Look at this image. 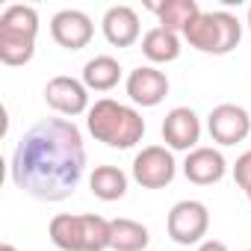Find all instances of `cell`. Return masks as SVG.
<instances>
[{"instance_id":"6da1fadb","label":"cell","mask_w":251,"mask_h":251,"mask_svg":"<svg viewBox=\"0 0 251 251\" xmlns=\"http://www.w3.org/2000/svg\"><path fill=\"white\" fill-rule=\"evenodd\" d=\"M86 172L83 133L68 118H45L21 136L12 154V183L39 201H65Z\"/></svg>"},{"instance_id":"7a4b0ae2","label":"cell","mask_w":251,"mask_h":251,"mask_svg":"<svg viewBox=\"0 0 251 251\" xmlns=\"http://www.w3.org/2000/svg\"><path fill=\"white\" fill-rule=\"evenodd\" d=\"M86 124H89V133L109 145V148H121V151H127L133 148L136 142H142L145 136V118L127 106V103H118L112 98H100L95 100V106L86 112Z\"/></svg>"},{"instance_id":"3957f363","label":"cell","mask_w":251,"mask_h":251,"mask_svg":"<svg viewBox=\"0 0 251 251\" xmlns=\"http://www.w3.org/2000/svg\"><path fill=\"white\" fill-rule=\"evenodd\" d=\"M48 236L59 251H106L112 245V225L98 213H59L50 219Z\"/></svg>"},{"instance_id":"277c9868","label":"cell","mask_w":251,"mask_h":251,"mask_svg":"<svg viewBox=\"0 0 251 251\" xmlns=\"http://www.w3.org/2000/svg\"><path fill=\"white\" fill-rule=\"evenodd\" d=\"M39 36V12L33 6L15 3L0 15V62L3 65H27L36 53Z\"/></svg>"},{"instance_id":"5b68a950","label":"cell","mask_w":251,"mask_h":251,"mask_svg":"<svg viewBox=\"0 0 251 251\" xmlns=\"http://www.w3.org/2000/svg\"><path fill=\"white\" fill-rule=\"evenodd\" d=\"M183 39L189 42V48L201 50V53H213V56H225L230 53L239 39H242V24L236 15L216 9V12H201L186 30Z\"/></svg>"},{"instance_id":"8992f818","label":"cell","mask_w":251,"mask_h":251,"mask_svg":"<svg viewBox=\"0 0 251 251\" xmlns=\"http://www.w3.org/2000/svg\"><path fill=\"white\" fill-rule=\"evenodd\" d=\"M166 227H169V236L177 242V245H195L207 236L210 230V210L204 201H195V198H186V201H177L172 210H169V219H166Z\"/></svg>"},{"instance_id":"52a82bcc","label":"cell","mask_w":251,"mask_h":251,"mask_svg":"<svg viewBox=\"0 0 251 251\" xmlns=\"http://www.w3.org/2000/svg\"><path fill=\"white\" fill-rule=\"evenodd\" d=\"M177 163L166 145H148L133 157V180L142 189H163L175 180Z\"/></svg>"},{"instance_id":"ba28073f","label":"cell","mask_w":251,"mask_h":251,"mask_svg":"<svg viewBox=\"0 0 251 251\" xmlns=\"http://www.w3.org/2000/svg\"><path fill=\"white\" fill-rule=\"evenodd\" d=\"M207 130H210L213 142H219V145H236V142H242L251 133V115H248L245 106L219 103L207 115Z\"/></svg>"},{"instance_id":"9c48e42d","label":"cell","mask_w":251,"mask_h":251,"mask_svg":"<svg viewBox=\"0 0 251 251\" xmlns=\"http://www.w3.org/2000/svg\"><path fill=\"white\" fill-rule=\"evenodd\" d=\"M45 100H48L50 109H56L59 115H68V118L83 115V112L92 109L89 106V89H86V83L83 80H74V77H65V74L48 80Z\"/></svg>"},{"instance_id":"30bf717a","label":"cell","mask_w":251,"mask_h":251,"mask_svg":"<svg viewBox=\"0 0 251 251\" xmlns=\"http://www.w3.org/2000/svg\"><path fill=\"white\" fill-rule=\"evenodd\" d=\"M163 139L169 145V151H195L198 139H201V121L195 115V109L189 106H175L166 112L163 118Z\"/></svg>"},{"instance_id":"8fae6325","label":"cell","mask_w":251,"mask_h":251,"mask_svg":"<svg viewBox=\"0 0 251 251\" xmlns=\"http://www.w3.org/2000/svg\"><path fill=\"white\" fill-rule=\"evenodd\" d=\"M50 36L65 50H83L95 36V24L80 9H62L50 18Z\"/></svg>"},{"instance_id":"7c38bea8","label":"cell","mask_w":251,"mask_h":251,"mask_svg":"<svg viewBox=\"0 0 251 251\" xmlns=\"http://www.w3.org/2000/svg\"><path fill=\"white\" fill-rule=\"evenodd\" d=\"M127 98L139 106H157L166 100L169 95V77L163 71H157L154 65H139L136 71H130L127 77Z\"/></svg>"},{"instance_id":"4fadbf2b","label":"cell","mask_w":251,"mask_h":251,"mask_svg":"<svg viewBox=\"0 0 251 251\" xmlns=\"http://www.w3.org/2000/svg\"><path fill=\"white\" fill-rule=\"evenodd\" d=\"M225 172H227V163H225L222 151H216V148H195L183 160V175L195 186H213L225 177Z\"/></svg>"},{"instance_id":"5bb4252c","label":"cell","mask_w":251,"mask_h":251,"mask_svg":"<svg viewBox=\"0 0 251 251\" xmlns=\"http://www.w3.org/2000/svg\"><path fill=\"white\" fill-rule=\"evenodd\" d=\"M100 27H103L106 42L115 45V48H130V45H136L139 42V33H142L139 15L130 6H109L106 15H103V21H100Z\"/></svg>"},{"instance_id":"9a60e30c","label":"cell","mask_w":251,"mask_h":251,"mask_svg":"<svg viewBox=\"0 0 251 251\" xmlns=\"http://www.w3.org/2000/svg\"><path fill=\"white\" fill-rule=\"evenodd\" d=\"M148 9L160 18V27L163 30H172V33H183L201 15V6L195 3V0H166V3H148Z\"/></svg>"},{"instance_id":"2e32d148","label":"cell","mask_w":251,"mask_h":251,"mask_svg":"<svg viewBox=\"0 0 251 251\" xmlns=\"http://www.w3.org/2000/svg\"><path fill=\"white\" fill-rule=\"evenodd\" d=\"M118 80H121V65H118V59H112L106 53H100L83 65V83L89 92H109L118 86Z\"/></svg>"},{"instance_id":"e0dca14e","label":"cell","mask_w":251,"mask_h":251,"mask_svg":"<svg viewBox=\"0 0 251 251\" xmlns=\"http://www.w3.org/2000/svg\"><path fill=\"white\" fill-rule=\"evenodd\" d=\"M89 189L100 201H118L127 195V175L118 166H98L89 177Z\"/></svg>"},{"instance_id":"ac0fdd59","label":"cell","mask_w":251,"mask_h":251,"mask_svg":"<svg viewBox=\"0 0 251 251\" xmlns=\"http://www.w3.org/2000/svg\"><path fill=\"white\" fill-rule=\"evenodd\" d=\"M142 53L151 62H175L180 56V36L163 27H154L142 36Z\"/></svg>"},{"instance_id":"d6986e66","label":"cell","mask_w":251,"mask_h":251,"mask_svg":"<svg viewBox=\"0 0 251 251\" xmlns=\"http://www.w3.org/2000/svg\"><path fill=\"white\" fill-rule=\"evenodd\" d=\"M112 251H145L151 242V233L145 225L133 219H112Z\"/></svg>"},{"instance_id":"ffe728a7","label":"cell","mask_w":251,"mask_h":251,"mask_svg":"<svg viewBox=\"0 0 251 251\" xmlns=\"http://www.w3.org/2000/svg\"><path fill=\"white\" fill-rule=\"evenodd\" d=\"M233 180L239 183V189H251V151H245L242 157H236L233 163Z\"/></svg>"},{"instance_id":"44dd1931","label":"cell","mask_w":251,"mask_h":251,"mask_svg":"<svg viewBox=\"0 0 251 251\" xmlns=\"http://www.w3.org/2000/svg\"><path fill=\"white\" fill-rule=\"evenodd\" d=\"M198 251H227V245L219 242V239H204V242L198 245Z\"/></svg>"},{"instance_id":"7402d4cb","label":"cell","mask_w":251,"mask_h":251,"mask_svg":"<svg viewBox=\"0 0 251 251\" xmlns=\"http://www.w3.org/2000/svg\"><path fill=\"white\" fill-rule=\"evenodd\" d=\"M0 251H18L15 245H9V242H3V245H0Z\"/></svg>"},{"instance_id":"603a6c76","label":"cell","mask_w":251,"mask_h":251,"mask_svg":"<svg viewBox=\"0 0 251 251\" xmlns=\"http://www.w3.org/2000/svg\"><path fill=\"white\" fill-rule=\"evenodd\" d=\"M245 198H248V201H251V189H245Z\"/></svg>"},{"instance_id":"cb8c5ba5","label":"cell","mask_w":251,"mask_h":251,"mask_svg":"<svg viewBox=\"0 0 251 251\" xmlns=\"http://www.w3.org/2000/svg\"><path fill=\"white\" fill-rule=\"evenodd\" d=\"M248 30H251V9H248Z\"/></svg>"},{"instance_id":"d4e9b609","label":"cell","mask_w":251,"mask_h":251,"mask_svg":"<svg viewBox=\"0 0 251 251\" xmlns=\"http://www.w3.org/2000/svg\"><path fill=\"white\" fill-rule=\"evenodd\" d=\"M245 251H251V248H245Z\"/></svg>"}]
</instances>
